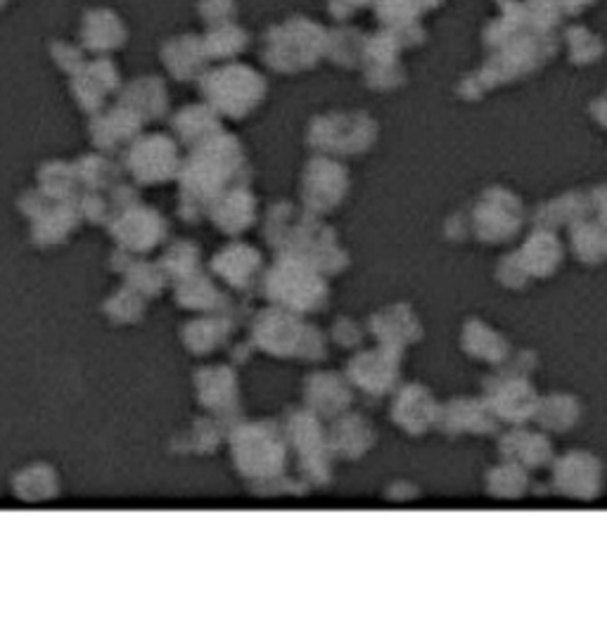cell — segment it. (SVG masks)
Instances as JSON below:
<instances>
[{"label":"cell","instance_id":"cell-1","mask_svg":"<svg viewBox=\"0 0 607 642\" xmlns=\"http://www.w3.org/2000/svg\"><path fill=\"white\" fill-rule=\"evenodd\" d=\"M531 368H534V356L520 354L512 361L510 368H504L500 375L489 377L487 389H484V401H487L500 422L525 424L527 420H534L541 396L527 379Z\"/></svg>","mask_w":607,"mask_h":642},{"label":"cell","instance_id":"cell-2","mask_svg":"<svg viewBox=\"0 0 607 642\" xmlns=\"http://www.w3.org/2000/svg\"><path fill=\"white\" fill-rule=\"evenodd\" d=\"M268 297L297 311H313L321 309V303L328 297V289L323 280L318 278L316 266H311L307 258L293 256L285 258L268 275Z\"/></svg>","mask_w":607,"mask_h":642},{"label":"cell","instance_id":"cell-3","mask_svg":"<svg viewBox=\"0 0 607 642\" xmlns=\"http://www.w3.org/2000/svg\"><path fill=\"white\" fill-rule=\"evenodd\" d=\"M525 223L522 202L504 188H489L473 209V231L482 242H508Z\"/></svg>","mask_w":607,"mask_h":642},{"label":"cell","instance_id":"cell-4","mask_svg":"<svg viewBox=\"0 0 607 642\" xmlns=\"http://www.w3.org/2000/svg\"><path fill=\"white\" fill-rule=\"evenodd\" d=\"M256 342L271 354H304V356H323V342L316 330L301 328L299 320L285 316L280 311H268L260 318L256 325Z\"/></svg>","mask_w":607,"mask_h":642},{"label":"cell","instance_id":"cell-5","mask_svg":"<svg viewBox=\"0 0 607 642\" xmlns=\"http://www.w3.org/2000/svg\"><path fill=\"white\" fill-rule=\"evenodd\" d=\"M553 486L563 496L594 500L603 486V467L596 455L586 451H570L553 463Z\"/></svg>","mask_w":607,"mask_h":642},{"label":"cell","instance_id":"cell-6","mask_svg":"<svg viewBox=\"0 0 607 642\" xmlns=\"http://www.w3.org/2000/svg\"><path fill=\"white\" fill-rule=\"evenodd\" d=\"M285 461L280 441L264 427H247L235 434V463L247 477H273Z\"/></svg>","mask_w":607,"mask_h":642},{"label":"cell","instance_id":"cell-7","mask_svg":"<svg viewBox=\"0 0 607 642\" xmlns=\"http://www.w3.org/2000/svg\"><path fill=\"white\" fill-rule=\"evenodd\" d=\"M401 354L404 351L391 346H379L375 351H366L349 365V379L356 387L368 394H387L399 381L401 370Z\"/></svg>","mask_w":607,"mask_h":642},{"label":"cell","instance_id":"cell-8","mask_svg":"<svg viewBox=\"0 0 607 642\" xmlns=\"http://www.w3.org/2000/svg\"><path fill=\"white\" fill-rule=\"evenodd\" d=\"M498 422L500 420L494 416V410L487 406V401L461 396V399H451L446 406H442L437 427L451 436H459L463 432L494 434L498 432Z\"/></svg>","mask_w":607,"mask_h":642},{"label":"cell","instance_id":"cell-9","mask_svg":"<svg viewBox=\"0 0 607 642\" xmlns=\"http://www.w3.org/2000/svg\"><path fill=\"white\" fill-rule=\"evenodd\" d=\"M439 410H442V406L434 401L428 387L408 385L397 394V401L391 406V418L408 434L420 436L437 427Z\"/></svg>","mask_w":607,"mask_h":642},{"label":"cell","instance_id":"cell-10","mask_svg":"<svg viewBox=\"0 0 607 642\" xmlns=\"http://www.w3.org/2000/svg\"><path fill=\"white\" fill-rule=\"evenodd\" d=\"M512 254L518 258V264L527 273L529 280L549 278L565 258L563 244H560L555 231H549V228H534L522 247Z\"/></svg>","mask_w":607,"mask_h":642},{"label":"cell","instance_id":"cell-11","mask_svg":"<svg viewBox=\"0 0 607 642\" xmlns=\"http://www.w3.org/2000/svg\"><path fill=\"white\" fill-rule=\"evenodd\" d=\"M498 451L504 461H512L527 469H539L553 461V443L541 432H529L522 424L500 436Z\"/></svg>","mask_w":607,"mask_h":642},{"label":"cell","instance_id":"cell-12","mask_svg":"<svg viewBox=\"0 0 607 642\" xmlns=\"http://www.w3.org/2000/svg\"><path fill=\"white\" fill-rule=\"evenodd\" d=\"M371 328L377 334V340L383 342V346H391L399 351H404L406 344H413L422 337L420 320L406 303H397L391 306V309L377 313Z\"/></svg>","mask_w":607,"mask_h":642},{"label":"cell","instance_id":"cell-13","mask_svg":"<svg viewBox=\"0 0 607 642\" xmlns=\"http://www.w3.org/2000/svg\"><path fill=\"white\" fill-rule=\"evenodd\" d=\"M461 344L465 348V354H470L473 358H479L484 363L500 365L510 358V344L506 342L504 334L492 330L479 318L467 320L465 328H463Z\"/></svg>","mask_w":607,"mask_h":642},{"label":"cell","instance_id":"cell-14","mask_svg":"<svg viewBox=\"0 0 607 642\" xmlns=\"http://www.w3.org/2000/svg\"><path fill=\"white\" fill-rule=\"evenodd\" d=\"M114 235L129 250H152V244L164 235V221L150 209L126 211L117 223Z\"/></svg>","mask_w":607,"mask_h":642},{"label":"cell","instance_id":"cell-15","mask_svg":"<svg viewBox=\"0 0 607 642\" xmlns=\"http://www.w3.org/2000/svg\"><path fill=\"white\" fill-rule=\"evenodd\" d=\"M570 247L574 256L586 266H600L607 262V228L596 219H582L570 225Z\"/></svg>","mask_w":607,"mask_h":642},{"label":"cell","instance_id":"cell-16","mask_svg":"<svg viewBox=\"0 0 607 642\" xmlns=\"http://www.w3.org/2000/svg\"><path fill=\"white\" fill-rule=\"evenodd\" d=\"M591 211V197L582 195V192H572V195H563L553 200L551 204H543L539 207V211L534 213V225L537 228H549V231H555L560 225H574L576 221L588 219Z\"/></svg>","mask_w":607,"mask_h":642},{"label":"cell","instance_id":"cell-17","mask_svg":"<svg viewBox=\"0 0 607 642\" xmlns=\"http://www.w3.org/2000/svg\"><path fill=\"white\" fill-rule=\"evenodd\" d=\"M582 406L570 394H551L539 399L534 420L551 432H567L580 422Z\"/></svg>","mask_w":607,"mask_h":642},{"label":"cell","instance_id":"cell-18","mask_svg":"<svg viewBox=\"0 0 607 642\" xmlns=\"http://www.w3.org/2000/svg\"><path fill=\"white\" fill-rule=\"evenodd\" d=\"M309 401L321 416H338L352 403V389L340 375H316L309 381Z\"/></svg>","mask_w":607,"mask_h":642},{"label":"cell","instance_id":"cell-19","mask_svg":"<svg viewBox=\"0 0 607 642\" xmlns=\"http://www.w3.org/2000/svg\"><path fill=\"white\" fill-rule=\"evenodd\" d=\"M330 446L346 457H358L373 446V427L361 416H344L330 434Z\"/></svg>","mask_w":607,"mask_h":642},{"label":"cell","instance_id":"cell-20","mask_svg":"<svg viewBox=\"0 0 607 642\" xmlns=\"http://www.w3.org/2000/svg\"><path fill=\"white\" fill-rule=\"evenodd\" d=\"M260 262H262L260 254L245 247V244H240V247L225 250L214 258V270L221 273L231 285L247 287L256 270H260Z\"/></svg>","mask_w":607,"mask_h":642},{"label":"cell","instance_id":"cell-21","mask_svg":"<svg viewBox=\"0 0 607 642\" xmlns=\"http://www.w3.org/2000/svg\"><path fill=\"white\" fill-rule=\"evenodd\" d=\"M487 484L489 491L496 498H520L529 488V477H527V467L506 461L504 465L494 467L487 474Z\"/></svg>","mask_w":607,"mask_h":642},{"label":"cell","instance_id":"cell-22","mask_svg":"<svg viewBox=\"0 0 607 642\" xmlns=\"http://www.w3.org/2000/svg\"><path fill=\"white\" fill-rule=\"evenodd\" d=\"M254 209L247 195H233L231 200H225L221 209H214V221L221 225L225 233H240L252 223Z\"/></svg>","mask_w":607,"mask_h":642},{"label":"cell","instance_id":"cell-23","mask_svg":"<svg viewBox=\"0 0 607 642\" xmlns=\"http://www.w3.org/2000/svg\"><path fill=\"white\" fill-rule=\"evenodd\" d=\"M225 320H197L186 330V342L192 351H209L225 337Z\"/></svg>","mask_w":607,"mask_h":642},{"label":"cell","instance_id":"cell-24","mask_svg":"<svg viewBox=\"0 0 607 642\" xmlns=\"http://www.w3.org/2000/svg\"><path fill=\"white\" fill-rule=\"evenodd\" d=\"M202 401L207 406H223L228 399L225 396H231L233 394V375L228 373V370H209V373H202Z\"/></svg>","mask_w":607,"mask_h":642},{"label":"cell","instance_id":"cell-25","mask_svg":"<svg viewBox=\"0 0 607 642\" xmlns=\"http://www.w3.org/2000/svg\"><path fill=\"white\" fill-rule=\"evenodd\" d=\"M178 299L184 301L186 306H209V301H214V299H221L214 289H211V285L202 278H192L184 285V295L178 292Z\"/></svg>","mask_w":607,"mask_h":642},{"label":"cell","instance_id":"cell-26","mask_svg":"<svg viewBox=\"0 0 607 642\" xmlns=\"http://www.w3.org/2000/svg\"><path fill=\"white\" fill-rule=\"evenodd\" d=\"M197 262V252L192 244L184 242V244H174V250L166 254V268H172L176 273H192V266Z\"/></svg>","mask_w":607,"mask_h":642},{"label":"cell","instance_id":"cell-27","mask_svg":"<svg viewBox=\"0 0 607 642\" xmlns=\"http://www.w3.org/2000/svg\"><path fill=\"white\" fill-rule=\"evenodd\" d=\"M496 275H498V280L504 283L506 287H525L527 285V273L520 268V264H518V258H515V254H508V256H504L500 258V264H498V270H496Z\"/></svg>","mask_w":607,"mask_h":642},{"label":"cell","instance_id":"cell-28","mask_svg":"<svg viewBox=\"0 0 607 642\" xmlns=\"http://www.w3.org/2000/svg\"><path fill=\"white\" fill-rule=\"evenodd\" d=\"M338 340L342 344H358L361 342V330L352 323V320H340V325H338Z\"/></svg>","mask_w":607,"mask_h":642},{"label":"cell","instance_id":"cell-29","mask_svg":"<svg viewBox=\"0 0 607 642\" xmlns=\"http://www.w3.org/2000/svg\"><path fill=\"white\" fill-rule=\"evenodd\" d=\"M591 207H594L598 221L607 228V186L598 188L594 195H591Z\"/></svg>","mask_w":607,"mask_h":642}]
</instances>
